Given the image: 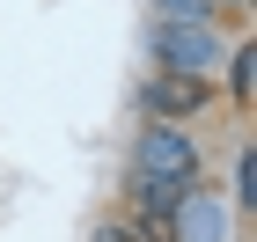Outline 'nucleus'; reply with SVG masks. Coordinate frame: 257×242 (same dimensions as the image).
I'll return each mask as SVG.
<instances>
[{
    "label": "nucleus",
    "mask_w": 257,
    "mask_h": 242,
    "mask_svg": "<svg viewBox=\"0 0 257 242\" xmlns=\"http://www.w3.org/2000/svg\"><path fill=\"white\" fill-rule=\"evenodd\" d=\"M125 183L177 191V198H184V191H198V183H206V147H198V132H177V125H140Z\"/></svg>",
    "instance_id": "obj_1"
},
{
    "label": "nucleus",
    "mask_w": 257,
    "mask_h": 242,
    "mask_svg": "<svg viewBox=\"0 0 257 242\" xmlns=\"http://www.w3.org/2000/svg\"><path fill=\"white\" fill-rule=\"evenodd\" d=\"M147 52H155V74L220 81V59H228V22H147Z\"/></svg>",
    "instance_id": "obj_2"
},
{
    "label": "nucleus",
    "mask_w": 257,
    "mask_h": 242,
    "mask_svg": "<svg viewBox=\"0 0 257 242\" xmlns=\"http://www.w3.org/2000/svg\"><path fill=\"white\" fill-rule=\"evenodd\" d=\"M220 88L213 81H184V74H147L140 81V110H147V125H177V132H191L198 118H213Z\"/></svg>",
    "instance_id": "obj_3"
},
{
    "label": "nucleus",
    "mask_w": 257,
    "mask_h": 242,
    "mask_svg": "<svg viewBox=\"0 0 257 242\" xmlns=\"http://www.w3.org/2000/svg\"><path fill=\"white\" fill-rule=\"evenodd\" d=\"M169 235H177V242H235V213H228V198H220L213 183H198L191 198L177 205Z\"/></svg>",
    "instance_id": "obj_4"
},
{
    "label": "nucleus",
    "mask_w": 257,
    "mask_h": 242,
    "mask_svg": "<svg viewBox=\"0 0 257 242\" xmlns=\"http://www.w3.org/2000/svg\"><path fill=\"white\" fill-rule=\"evenodd\" d=\"M228 103H250L257 96V44L250 37H228V59H220V81H213Z\"/></svg>",
    "instance_id": "obj_5"
},
{
    "label": "nucleus",
    "mask_w": 257,
    "mask_h": 242,
    "mask_svg": "<svg viewBox=\"0 0 257 242\" xmlns=\"http://www.w3.org/2000/svg\"><path fill=\"white\" fill-rule=\"evenodd\" d=\"M228 213H235V220L257 213V147H250V140H242L235 161H228Z\"/></svg>",
    "instance_id": "obj_6"
},
{
    "label": "nucleus",
    "mask_w": 257,
    "mask_h": 242,
    "mask_svg": "<svg viewBox=\"0 0 257 242\" xmlns=\"http://www.w3.org/2000/svg\"><path fill=\"white\" fill-rule=\"evenodd\" d=\"M155 22H220L206 0H155Z\"/></svg>",
    "instance_id": "obj_7"
},
{
    "label": "nucleus",
    "mask_w": 257,
    "mask_h": 242,
    "mask_svg": "<svg viewBox=\"0 0 257 242\" xmlns=\"http://www.w3.org/2000/svg\"><path fill=\"white\" fill-rule=\"evenodd\" d=\"M206 8H213V15H228V8H235V15H242V8H250V0H206Z\"/></svg>",
    "instance_id": "obj_8"
}]
</instances>
